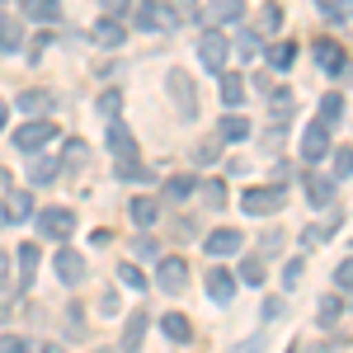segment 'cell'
Listing matches in <instances>:
<instances>
[{"instance_id": "obj_30", "label": "cell", "mask_w": 353, "mask_h": 353, "mask_svg": "<svg viewBox=\"0 0 353 353\" xmlns=\"http://www.w3.org/2000/svg\"><path fill=\"white\" fill-rule=\"evenodd\" d=\"M203 198H208V208H226V184L221 179H203Z\"/></svg>"}, {"instance_id": "obj_4", "label": "cell", "mask_w": 353, "mask_h": 353, "mask_svg": "<svg viewBox=\"0 0 353 353\" xmlns=\"http://www.w3.org/2000/svg\"><path fill=\"white\" fill-rule=\"evenodd\" d=\"M241 208L250 212V217H269V212L283 208V189H245Z\"/></svg>"}, {"instance_id": "obj_52", "label": "cell", "mask_w": 353, "mask_h": 353, "mask_svg": "<svg viewBox=\"0 0 353 353\" xmlns=\"http://www.w3.org/2000/svg\"><path fill=\"white\" fill-rule=\"evenodd\" d=\"M94 353H118V349H94Z\"/></svg>"}, {"instance_id": "obj_29", "label": "cell", "mask_w": 353, "mask_h": 353, "mask_svg": "<svg viewBox=\"0 0 353 353\" xmlns=\"http://www.w3.org/2000/svg\"><path fill=\"white\" fill-rule=\"evenodd\" d=\"M259 28H264V33H278V28H283V5H264V10H259Z\"/></svg>"}, {"instance_id": "obj_6", "label": "cell", "mask_w": 353, "mask_h": 353, "mask_svg": "<svg viewBox=\"0 0 353 353\" xmlns=\"http://www.w3.org/2000/svg\"><path fill=\"white\" fill-rule=\"evenodd\" d=\"M52 269H57V278H61L66 288H76V283L85 278V259L76 254V250H66V245H61V250H57V259H52Z\"/></svg>"}, {"instance_id": "obj_25", "label": "cell", "mask_w": 353, "mask_h": 353, "mask_svg": "<svg viewBox=\"0 0 353 353\" xmlns=\"http://www.w3.org/2000/svg\"><path fill=\"white\" fill-rule=\"evenodd\" d=\"M38 259H43L38 245H19V283H28V278L38 273Z\"/></svg>"}, {"instance_id": "obj_37", "label": "cell", "mask_w": 353, "mask_h": 353, "mask_svg": "<svg viewBox=\"0 0 353 353\" xmlns=\"http://www.w3.org/2000/svg\"><path fill=\"white\" fill-rule=\"evenodd\" d=\"M57 179V161H38L33 165V184H52Z\"/></svg>"}, {"instance_id": "obj_46", "label": "cell", "mask_w": 353, "mask_h": 353, "mask_svg": "<svg viewBox=\"0 0 353 353\" xmlns=\"http://www.w3.org/2000/svg\"><path fill=\"white\" fill-rule=\"evenodd\" d=\"M0 353H28V344L19 334H5V339H0Z\"/></svg>"}, {"instance_id": "obj_54", "label": "cell", "mask_w": 353, "mask_h": 353, "mask_svg": "<svg viewBox=\"0 0 353 353\" xmlns=\"http://www.w3.org/2000/svg\"><path fill=\"white\" fill-rule=\"evenodd\" d=\"M0 269H5V254H0Z\"/></svg>"}, {"instance_id": "obj_36", "label": "cell", "mask_w": 353, "mask_h": 353, "mask_svg": "<svg viewBox=\"0 0 353 353\" xmlns=\"http://www.w3.org/2000/svg\"><path fill=\"white\" fill-rule=\"evenodd\" d=\"M339 311H344V301L325 297V301H321V325H334V321H339Z\"/></svg>"}, {"instance_id": "obj_50", "label": "cell", "mask_w": 353, "mask_h": 353, "mask_svg": "<svg viewBox=\"0 0 353 353\" xmlns=\"http://www.w3.org/2000/svg\"><path fill=\"white\" fill-rule=\"evenodd\" d=\"M236 353H259V339H250V344H241Z\"/></svg>"}, {"instance_id": "obj_18", "label": "cell", "mask_w": 353, "mask_h": 353, "mask_svg": "<svg viewBox=\"0 0 353 353\" xmlns=\"http://www.w3.org/2000/svg\"><path fill=\"white\" fill-rule=\"evenodd\" d=\"M19 43H24V24H19L14 14H5V19H0V52H14Z\"/></svg>"}, {"instance_id": "obj_12", "label": "cell", "mask_w": 353, "mask_h": 353, "mask_svg": "<svg viewBox=\"0 0 353 353\" xmlns=\"http://www.w3.org/2000/svg\"><path fill=\"white\" fill-rule=\"evenodd\" d=\"M165 14H170V10H165L161 0H141V5H137V28H146V33H156V28H165V24H170Z\"/></svg>"}, {"instance_id": "obj_49", "label": "cell", "mask_w": 353, "mask_h": 353, "mask_svg": "<svg viewBox=\"0 0 353 353\" xmlns=\"http://www.w3.org/2000/svg\"><path fill=\"white\" fill-rule=\"evenodd\" d=\"M128 5H132V0H104V10H109V14H123Z\"/></svg>"}, {"instance_id": "obj_47", "label": "cell", "mask_w": 353, "mask_h": 353, "mask_svg": "<svg viewBox=\"0 0 353 353\" xmlns=\"http://www.w3.org/2000/svg\"><path fill=\"white\" fill-rule=\"evenodd\" d=\"M283 283H288V288H297V283H301V259H292V264L283 269Z\"/></svg>"}, {"instance_id": "obj_53", "label": "cell", "mask_w": 353, "mask_h": 353, "mask_svg": "<svg viewBox=\"0 0 353 353\" xmlns=\"http://www.w3.org/2000/svg\"><path fill=\"white\" fill-rule=\"evenodd\" d=\"M43 353H61V349H43Z\"/></svg>"}, {"instance_id": "obj_1", "label": "cell", "mask_w": 353, "mask_h": 353, "mask_svg": "<svg viewBox=\"0 0 353 353\" xmlns=\"http://www.w3.org/2000/svg\"><path fill=\"white\" fill-rule=\"evenodd\" d=\"M198 52H203V66H208V71H221L226 57H231V38L217 33V28H208V33L198 38Z\"/></svg>"}, {"instance_id": "obj_8", "label": "cell", "mask_w": 353, "mask_h": 353, "mask_svg": "<svg viewBox=\"0 0 353 353\" xmlns=\"http://www.w3.org/2000/svg\"><path fill=\"white\" fill-rule=\"evenodd\" d=\"M156 278H161L165 292H184V283H189V264L170 254V259H161V273H156Z\"/></svg>"}, {"instance_id": "obj_21", "label": "cell", "mask_w": 353, "mask_h": 353, "mask_svg": "<svg viewBox=\"0 0 353 353\" xmlns=\"http://www.w3.org/2000/svg\"><path fill=\"white\" fill-rule=\"evenodd\" d=\"M24 14H28V19H43V24H52L57 14H61V0H24Z\"/></svg>"}, {"instance_id": "obj_3", "label": "cell", "mask_w": 353, "mask_h": 353, "mask_svg": "<svg viewBox=\"0 0 353 353\" xmlns=\"http://www.w3.org/2000/svg\"><path fill=\"white\" fill-rule=\"evenodd\" d=\"M38 231H43L48 241H66V236L76 231V212H66V208H48V212H38Z\"/></svg>"}, {"instance_id": "obj_22", "label": "cell", "mask_w": 353, "mask_h": 353, "mask_svg": "<svg viewBox=\"0 0 353 353\" xmlns=\"http://www.w3.org/2000/svg\"><path fill=\"white\" fill-rule=\"evenodd\" d=\"M245 94H250V90H245L241 76H226V81H221V104H226V109H241Z\"/></svg>"}, {"instance_id": "obj_32", "label": "cell", "mask_w": 353, "mask_h": 353, "mask_svg": "<svg viewBox=\"0 0 353 353\" xmlns=\"http://www.w3.org/2000/svg\"><path fill=\"white\" fill-rule=\"evenodd\" d=\"M19 288H24V283H5V288H0V321H10V306L19 301Z\"/></svg>"}, {"instance_id": "obj_23", "label": "cell", "mask_w": 353, "mask_h": 353, "mask_svg": "<svg viewBox=\"0 0 353 353\" xmlns=\"http://www.w3.org/2000/svg\"><path fill=\"white\" fill-rule=\"evenodd\" d=\"M14 104H19L24 113H48V109H52V94H48V90H24Z\"/></svg>"}, {"instance_id": "obj_42", "label": "cell", "mask_w": 353, "mask_h": 353, "mask_svg": "<svg viewBox=\"0 0 353 353\" xmlns=\"http://www.w3.org/2000/svg\"><path fill=\"white\" fill-rule=\"evenodd\" d=\"M339 109H344V99H339V94H325V99H321V113H325V123H330V118H339Z\"/></svg>"}, {"instance_id": "obj_45", "label": "cell", "mask_w": 353, "mask_h": 353, "mask_svg": "<svg viewBox=\"0 0 353 353\" xmlns=\"http://www.w3.org/2000/svg\"><path fill=\"white\" fill-rule=\"evenodd\" d=\"M66 161H71V165L90 161V151H85V141H66Z\"/></svg>"}, {"instance_id": "obj_39", "label": "cell", "mask_w": 353, "mask_h": 353, "mask_svg": "<svg viewBox=\"0 0 353 353\" xmlns=\"http://www.w3.org/2000/svg\"><path fill=\"white\" fill-rule=\"evenodd\" d=\"M241 278H245V283H264V264H259V259H245Z\"/></svg>"}, {"instance_id": "obj_48", "label": "cell", "mask_w": 353, "mask_h": 353, "mask_svg": "<svg viewBox=\"0 0 353 353\" xmlns=\"http://www.w3.org/2000/svg\"><path fill=\"white\" fill-rule=\"evenodd\" d=\"M264 316H269V321H278V316H283V297H269V301H264Z\"/></svg>"}, {"instance_id": "obj_28", "label": "cell", "mask_w": 353, "mask_h": 353, "mask_svg": "<svg viewBox=\"0 0 353 353\" xmlns=\"http://www.w3.org/2000/svg\"><path fill=\"white\" fill-rule=\"evenodd\" d=\"M269 61L278 66V71H288V66L297 61V48H292V43H273V48H269Z\"/></svg>"}, {"instance_id": "obj_40", "label": "cell", "mask_w": 353, "mask_h": 353, "mask_svg": "<svg viewBox=\"0 0 353 353\" xmlns=\"http://www.w3.org/2000/svg\"><path fill=\"white\" fill-rule=\"evenodd\" d=\"M165 193H170V198H189V193H193V179H184V174H179V179H170V184H165Z\"/></svg>"}, {"instance_id": "obj_24", "label": "cell", "mask_w": 353, "mask_h": 353, "mask_svg": "<svg viewBox=\"0 0 353 353\" xmlns=\"http://www.w3.org/2000/svg\"><path fill=\"white\" fill-rule=\"evenodd\" d=\"M334 226H339V212H330L321 226H306V231H301V245H306V250H311V245H321L330 231H334Z\"/></svg>"}, {"instance_id": "obj_5", "label": "cell", "mask_w": 353, "mask_h": 353, "mask_svg": "<svg viewBox=\"0 0 353 353\" xmlns=\"http://www.w3.org/2000/svg\"><path fill=\"white\" fill-rule=\"evenodd\" d=\"M52 137H57V128L48 118H33V123H24V128L14 132V146H19V151H38V146H48Z\"/></svg>"}, {"instance_id": "obj_26", "label": "cell", "mask_w": 353, "mask_h": 353, "mask_svg": "<svg viewBox=\"0 0 353 353\" xmlns=\"http://www.w3.org/2000/svg\"><path fill=\"white\" fill-rule=\"evenodd\" d=\"M156 217H161L156 198H132V221H137V226H151Z\"/></svg>"}, {"instance_id": "obj_43", "label": "cell", "mask_w": 353, "mask_h": 353, "mask_svg": "<svg viewBox=\"0 0 353 353\" xmlns=\"http://www.w3.org/2000/svg\"><path fill=\"white\" fill-rule=\"evenodd\" d=\"M217 151H221V137H208V141L198 146V161H217Z\"/></svg>"}, {"instance_id": "obj_34", "label": "cell", "mask_w": 353, "mask_h": 353, "mask_svg": "<svg viewBox=\"0 0 353 353\" xmlns=\"http://www.w3.org/2000/svg\"><path fill=\"white\" fill-rule=\"evenodd\" d=\"M118 278H123V288H132V292H141V288H146V278H141V269H137V264H123V269H118Z\"/></svg>"}, {"instance_id": "obj_9", "label": "cell", "mask_w": 353, "mask_h": 353, "mask_svg": "<svg viewBox=\"0 0 353 353\" xmlns=\"http://www.w3.org/2000/svg\"><path fill=\"white\" fill-rule=\"evenodd\" d=\"M311 52H316V61H321L325 71H334V76H344V71H349V61H344V48H339V43H330V38L311 43Z\"/></svg>"}, {"instance_id": "obj_16", "label": "cell", "mask_w": 353, "mask_h": 353, "mask_svg": "<svg viewBox=\"0 0 353 353\" xmlns=\"http://www.w3.org/2000/svg\"><path fill=\"white\" fill-rule=\"evenodd\" d=\"M90 38H94L99 48H123V24H118V19H99V24L90 28Z\"/></svg>"}, {"instance_id": "obj_44", "label": "cell", "mask_w": 353, "mask_h": 353, "mask_svg": "<svg viewBox=\"0 0 353 353\" xmlns=\"http://www.w3.org/2000/svg\"><path fill=\"white\" fill-rule=\"evenodd\" d=\"M321 5H325L334 19H349V10H353V0H321Z\"/></svg>"}, {"instance_id": "obj_51", "label": "cell", "mask_w": 353, "mask_h": 353, "mask_svg": "<svg viewBox=\"0 0 353 353\" xmlns=\"http://www.w3.org/2000/svg\"><path fill=\"white\" fill-rule=\"evenodd\" d=\"M5 118H10V109H5V104H0V128H5Z\"/></svg>"}, {"instance_id": "obj_2", "label": "cell", "mask_w": 353, "mask_h": 353, "mask_svg": "<svg viewBox=\"0 0 353 353\" xmlns=\"http://www.w3.org/2000/svg\"><path fill=\"white\" fill-rule=\"evenodd\" d=\"M170 99H174V109L184 113V118H198V94H193V81L189 71H170Z\"/></svg>"}, {"instance_id": "obj_13", "label": "cell", "mask_w": 353, "mask_h": 353, "mask_svg": "<svg viewBox=\"0 0 353 353\" xmlns=\"http://www.w3.org/2000/svg\"><path fill=\"white\" fill-rule=\"evenodd\" d=\"M306 198H311V208H330V203H334V179L306 174Z\"/></svg>"}, {"instance_id": "obj_33", "label": "cell", "mask_w": 353, "mask_h": 353, "mask_svg": "<svg viewBox=\"0 0 353 353\" xmlns=\"http://www.w3.org/2000/svg\"><path fill=\"white\" fill-rule=\"evenodd\" d=\"M118 109H123V90H104V94H99V113H104V118H113Z\"/></svg>"}, {"instance_id": "obj_11", "label": "cell", "mask_w": 353, "mask_h": 353, "mask_svg": "<svg viewBox=\"0 0 353 353\" xmlns=\"http://www.w3.org/2000/svg\"><path fill=\"white\" fill-rule=\"evenodd\" d=\"M198 19H208V24H241L245 19V5L241 0H217L212 10H203Z\"/></svg>"}, {"instance_id": "obj_17", "label": "cell", "mask_w": 353, "mask_h": 353, "mask_svg": "<svg viewBox=\"0 0 353 353\" xmlns=\"http://www.w3.org/2000/svg\"><path fill=\"white\" fill-rule=\"evenodd\" d=\"M109 146L118 151V161H137V146H132V132L123 128V123H113L109 128Z\"/></svg>"}, {"instance_id": "obj_7", "label": "cell", "mask_w": 353, "mask_h": 353, "mask_svg": "<svg viewBox=\"0 0 353 353\" xmlns=\"http://www.w3.org/2000/svg\"><path fill=\"white\" fill-rule=\"evenodd\" d=\"M325 151H330V123H311V128H306V137H301V156L316 165Z\"/></svg>"}, {"instance_id": "obj_19", "label": "cell", "mask_w": 353, "mask_h": 353, "mask_svg": "<svg viewBox=\"0 0 353 353\" xmlns=\"http://www.w3.org/2000/svg\"><path fill=\"white\" fill-rule=\"evenodd\" d=\"M33 217V198L28 193H10L5 198V221H28Z\"/></svg>"}, {"instance_id": "obj_38", "label": "cell", "mask_w": 353, "mask_h": 353, "mask_svg": "<svg viewBox=\"0 0 353 353\" xmlns=\"http://www.w3.org/2000/svg\"><path fill=\"white\" fill-rule=\"evenodd\" d=\"M334 283H339L344 292H353V254L344 259V264H339V269H334Z\"/></svg>"}, {"instance_id": "obj_27", "label": "cell", "mask_w": 353, "mask_h": 353, "mask_svg": "<svg viewBox=\"0 0 353 353\" xmlns=\"http://www.w3.org/2000/svg\"><path fill=\"white\" fill-rule=\"evenodd\" d=\"M161 330L170 334V339H174V344H184V339L193 334V325L184 321V316H161Z\"/></svg>"}, {"instance_id": "obj_35", "label": "cell", "mask_w": 353, "mask_h": 353, "mask_svg": "<svg viewBox=\"0 0 353 353\" xmlns=\"http://www.w3.org/2000/svg\"><path fill=\"white\" fill-rule=\"evenodd\" d=\"M170 10H174V19H184V24L203 14V10H198V0H170Z\"/></svg>"}, {"instance_id": "obj_41", "label": "cell", "mask_w": 353, "mask_h": 353, "mask_svg": "<svg viewBox=\"0 0 353 353\" xmlns=\"http://www.w3.org/2000/svg\"><path fill=\"white\" fill-rule=\"evenodd\" d=\"M254 52H259L254 33H241V38H236V57H254Z\"/></svg>"}, {"instance_id": "obj_31", "label": "cell", "mask_w": 353, "mask_h": 353, "mask_svg": "<svg viewBox=\"0 0 353 353\" xmlns=\"http://www.w3.org/2000/svg\"><path fill=\"white\" fill-rule=\"evenodd\" d=\"M353 174V146H339L334 151V179H349Z\"/></svg>"}, {"instance_id": "obj_20", "label": "cell", "mask_w": 353, "mask_h": 353, "mask_svg": "<svg viewBox=\"0 0 353 353\" xmlns=\"http://www.w3.org/2000/svg\"><path fill=\"white\" fill-rule=\"evenodd\" d=\"M217 128H221V132H217L221 141H245V137H250V123H245L241 113H226V118H221Z\"/></svg>"}, {"instance_id": "obj_15", "label": "cell", "mask_w": 353, "mask_h": 353, "mask_svg": "<svg viewBox=\"0 0 353 353\" xmlns=\"http://www.w3.org/2000/svg\"><path fill=\"white\" fill-rule=\"evenodd\" d=\"M241 231H231V226H221V231H212V236H208V254H236V250H241Z\"/></svg>"}, {"instance_id": "obj_14", "label": "cell", "mask_w": 353, "mask_h": 353, "mask_svg": "<svg viewBox=\"0 0 353 353\" xmlns=\"http://www.w3.org/2000/svg\"><path fill=\"white\" fill-rule=\"evenodd\" d=\"M208 297H212V301H231V297H236V273L212 269V273H208Z\"/></svg>"}, {"instance_id": "obj_10", "label": "cell", "mask_w": 353, "mask_h": 353, "mask_svg": "<svg viewBox=\"0 0 353 353\" xmlns=\"http://www.w3.org/2000/svg\"><path fill=\"white\" fill-rule=\"evenodd\" d=\"M146 325H151V316H146V311H128V325H123V353H137V349H141Z\"/></svg>"}]
</instances>
